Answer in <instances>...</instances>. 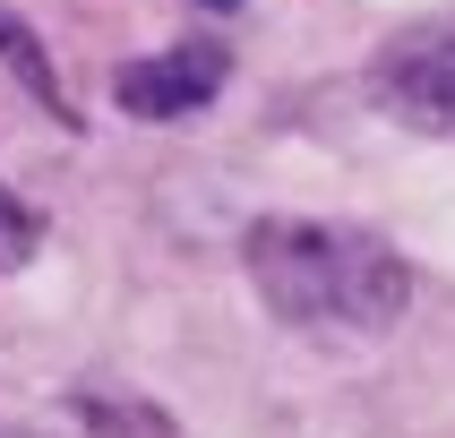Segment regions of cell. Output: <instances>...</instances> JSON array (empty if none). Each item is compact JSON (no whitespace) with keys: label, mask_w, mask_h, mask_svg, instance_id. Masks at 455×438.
Here are the masks:
<instances>
[{"label":"cell","mask_w":455,"mask_h":438,"mask_svg":"<svg viewBox=\"0 0 455 438\" xmlns=\"http://www.w3.org/2000/svg\"><path fill=\"white\" fill-rule=\"evenodd\" d=\"M241 267H250L258 301L275 309L283 327H318V335H387V327L412 309L404 258L387 250L379 232H361V224H301V215L250 224V241H241Z\"/></svg>","instance_id":"obj_1"},{"label":"cell","mask_w":455,"mask_h":438,"mask_svg":"<svg viewBox=\"0 0 455 438\" xmlns=\"http://www.w3.org/2000/svg\"><path fill=\"white\" fill-rule=\"evenodd\" d=\"M370 95H379L404 129L455 138V9L412 18L404 35H387L379 60H370Z\"/></svg>","instance_id":"obj_2"},{"label":"cell","mask_w":455,"mask_h":438,"mask_svg":"<svg viewBox=\"0 0 455 438\" xmlns=\"http://www.w3.org/2000/svg\"><path fill=\"white\" fill-rule=\"evenodd\" d=\"M224 77H232L224 35H180L172 52L112 69V103H121L129 121H189V112H206V103L224 95Z\"/></svg>","instance_id":"obj_3"},{"label":"cell","mask_w":455,"mask_h":438,"mask_svg":"<svg viewBox=\"0 0 455 438\" xmlns=\"http://www.w3.org/2000/svg\"><path fill=\"white\" fill-rule=\"evenodd\" d=\"M0 69L18 77L26 95H35V112H52V121H69V95H60V69H52L44 35L18 18V9H0Z\"/></svg>","instance_id":"obj_4"},{"label":"cell","mask_w":455,"mask_h":438,"mask_svg":"<svg viewBox=\"0 0 455 438\" xmlns=\"http://www.w3.org/2000/svg\"><path fill=\"white\" fill-rule=\"evenodd\" d=\"M69 412H77V421H86L95 438H172V412L138 404V395H103L95 378H86V386H69Z\"/></svg>","instance_id":"obj_5"},{"label":"cell","mask_w":455,"mask_h":438,"mask_svg":"<svg viewBox=\"0 0 455 438\" xmlns=\"http://www.w3.org/2000/svg\"><path fill=\"white\" fill-rule=\"evenodd\" d=\"M35 250H44V215H35L18 189H0V275H18Z\"/></svg>","instance_id":"obj_6"},{"label":"cell","mask_w":455,"mask_h":438,"mask_svg":"<svg viewBox=\"0 0 455 438\" xmlns=\"http://www.w3.org/2000/svg\"><path fill=\"white\" fill-rule=\"evenodd\" d=\"M206 9H232V0H206Z\"/></svg>","instance_id":"obj_7"}]
</instances>
